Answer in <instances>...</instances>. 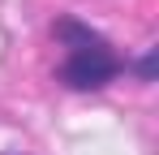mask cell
<instances>
[{
  "label": "cell",
  "instance_id": "6da1fadb",
  "mask_svg": "<svg viewBox=\"0 0 159 155\" xmlns=\"http://www.w3.org/2000/svg\"><path fill=\"white\" fill-rule=\"evenodd\" d=\"M56 39L65 43V60H60V82L69 91H103L112 78L120 73V56L112 52L99 30L60 17L56 22Z\"/></svg>",
  "mask_w": 159,
  "mask_h": 155
}]
</instances>
